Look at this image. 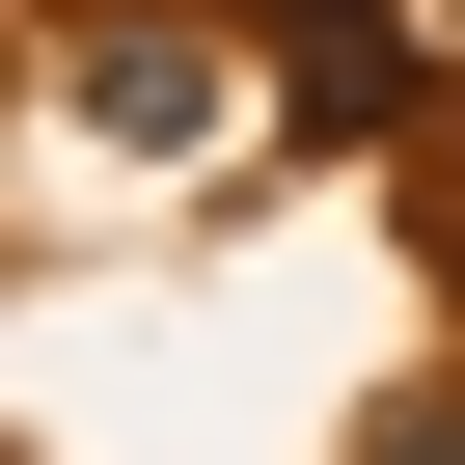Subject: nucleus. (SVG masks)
Instances as JSON below:
<instances>
[{
    "instance_id": "nucleus-1",
    "label": "nucleus",
    "mask_w": 465,
    "mask_h": 465,
    "mask_svg": "<svg viewBox=\"0 0 465 465\" xmlns=\"http://www.w3.org/2000/svg\"><path fill=\"white\" fill-rule=\"evenodd\" d=\"M274 28H302V55H329V110H356V83H383V28H356V0H274Z\"/></svg>"
},
{
    "instance_id": "nucleus-2",
    "label": "nucleus",
    "mask_w": 465,
    "mask_h": 465,
    "mask_svg": "<svg viewBox=\"0 0 465 465\" xmlns=\"http://www.w3.org/2000/svg\"><path fill=\"white\" fill-rule=\"evenodd\" d=\"M356 465H465V411H383V438H356Z\"/></svg>"
}]
</instances>
